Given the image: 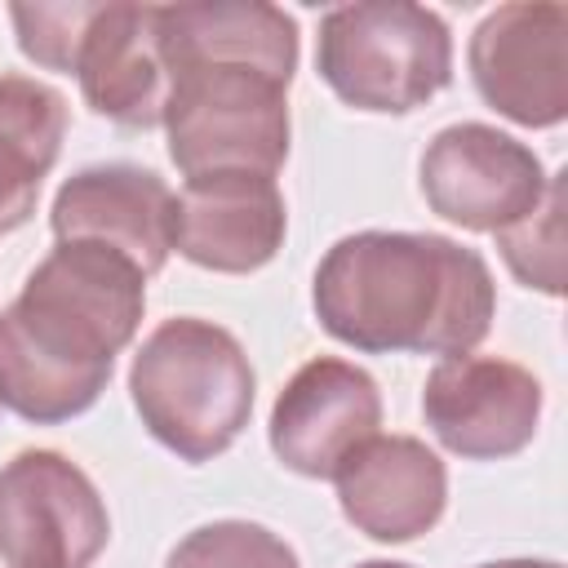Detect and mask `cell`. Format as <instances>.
<instances>
[{"label":"cell","instance_id":"obj_1","mask_svg":"<svg viewBox=\"0 0 568 568\" xmlns=\"http://www.w3.org/2000/svg\"><path fill=\"white\" fill-rule=\"evenodd\" d=\"M142 306L146 275L124 253L58 240L0 311V404L36 426L84 413L133 342Z\"/></svg>","mask_w":568,"mask_h":568},{"label":"cell","instance_id":"obj_2","mask_svg":"<svg viewBox=\"0 0 568 568\" xmlns=\"http://www.w3.org/2000/svg\"><path fill=\"white\" fill-rule=\"evenodd\" d=\"M493 311L488 262L448 235L359 231L337 240L315 271L324 333L368 355H470Z\"/></svg>","mask_w":568,"mask_h":568},{"label":"cell","instance_id":"obj_3","mask_svg":"<svg viewBox=\"0 0 568 568\" xmlns=\"http://www.w3.org/2000/svg\"><path fill=\"white\" fill-rule=\"evenodd\" d=\"M142 426L182 462L226 453L253 413V364L244 346L195 315L164 320L129 368Z\"/></svg>","mask_w":568,"mask_h":568},{"label":"cell","instance_id":"obj_4","mask_svg":"<svg viewBox=\"0 0 568 568\" xmlns=\"http://www.w3.org/2000/svg\"><path fill=\"white\" fill-rule=\"evenodd\" d=\"M315 67L346 106L404 115L453 80V36L435 9L408 0L342 4L320 18Z\"/></svg>","mask_w":568,"mask_h":568},{"label":"cell","instance_id":"obj_5","mask_svg":"<svg viewBox=\"0 0 568 568\" xmlns=\"http://www.w3.org/2000/svg\"><path fill=\"white\" fill-rule=\"evenodd\" d=\"M169 160L186 173H266L288 155V80L240 62H186L169 71Z\"/></svg>","mask_w":568,"mask_h":568},{"label":"cell","instance_id":"obj_6","mask_svg":"<svg viewBox=\"0 0 568 568\" xmlns=\"http://www.w3.org/2000/svg\"><path fill=\"white\" fill-rule=\"evenodd\" d=\"M106 537V501L62 453L27 448L0 470L4 568H93Z\"/></svg>","mask_w":568,"mask_h":568},{"label":"cell","instance_id":"obj_7","mask_svg":"<svg viewBox=\"0 0 568 568\" xmlns=\"http://www.w3.org/2000/svg\"><path fill=\"white\" fill-rule=\"evenodd\" d=\"M546 186L550 178L537 151L493 124H448L422 155L426 204L466 231L497 235L501 226H515L519 217L537 213Z\"/></svg>","mask_w":568,"mask_h":568},{"label":"cell","instance_id":"obj_8","mask_svg":"<svg viewBox=\"0 0 568 568\" xmlns=\"http://www.w3.org/2000/svg\"><path fill=\"white\" fill-rule=\"evenodd\" d=\"M470 80L479 98L524 129L568 115V9L501 4L470 36Z\"/></svg>","mask_w":568,"mask_h":568},{"label":"cell","instance_id":"obj_9","mask_svg":"<svg viewBox=\"0 0 568 568\" xmlns=\"http://www.w3.org/2000/svg\"><path fill=\"white\" fill-rule=\"evenodd\" d=\"M422 413L448 453L470 462L510 457L537 435L541 382L515 359L448 355L426 377Z\"/></svg>","mask_w":568,"mask_h":568},{"label":"cell","instance_id":"obj_10","mask_svg":"<svg viewBox=\"0 0 568 568\" xmlns=\"http://www.w3.org/2000/svg\"><path fill=\"white\" fill-rule=\"evenodd\" d=\"M377 382L351 359L320 355L284 382L271 408V448L288 470L306 479H333L337 466L368 435H377Z\"/></svg>","mask_w":568,"mask_h":568},{"label":"cell","instance_id":"obj_11","mask_svg":"<svg viewBox=\"0 0 568 568\" xmlns=\"http://www.w3.org/2000/svg\"><path fill=\"white\" fill-rule=\"evenodd\" d=\"M178 195L160 173L138 164H93L71 173L53 195V235L89 240L124 253L142 275H155L173 253Z\"/></svg>","mask_w":568,"mask_h":568},{"label":"cell","instance_id":"obj_12","mask_svg":"<svg viewBox=\"0 0 568 568\" xmlns=\"http://www.w3.org/2000/svg\"><path fill=\"white\" fill-rule=\"evenodd\" d=\"M284 195L266 173H200L186 178L173 209V248L222 275L266 266L284 244Z\"/></svg>","mask_w":568,"mask_h":568},{"label":"cell","instance_id":"obj_13","mask_svg":"<svg viewBox=\"0 0 568 568\" xmlns=\"http://www.w3.org/2000/svg\"><path fill=\"white\" fill-rule=\"evenodd\" d=\"M333 479L342 515L373 541H413L430 532L448 501L439 453L413 435H368Z\"/></svg>","mask_w":568,"mask_h":568},{"label":"cell","instance_id":"obj_14","mask_svg":"<svg viewBox=\"0 0 568 568\" xmlns=\"http://www.w3.org/2000/svg\"><path fill=\"white\" fill-rule=\"evenodd\" d=\"M155 9L160 4H98L75 53L84 102L124 129H151L164 120L169 67Z\"/></svg>","mask_w":568,"mask_h":568},{"label":"cell","instance_id":"obj_15","mask_svg":"<svg viewBox=\"0 0 568 568\" xmlns=\"http://www.w3.org/2000/svg\"><path fill=\"white\" fill-rule=\"evenodd\" d=\"M155 22H160V53L169 71L186 62H240L293 84L297 22L275 4H262V0L160 4Z\"/></svg>","mask_w":568,"mask_h":568},{"label":"cell","instance_id":"obj_16","mask_svg":"<svg viewBox=\"0 0 568 568\" xmlns=\"http://www.w3.org/2000/svg\"><path fill=\"white\" fill-rule=\"evenodd\" d=\"M62 138L67 98L31 75H0V235L31 217Z\"/></svg>","mask_w":568,"mask_h":568},{"label":"cell","instance_id":"obj_17","mask_svg":"<svg viewBox=\"0 0 568 568\" xmlns=\"http://www.w3.org/2000/svg\"><path fill=\"white\" fill-rule=\"evenodd\" d=\"M164 568H302L293 546L262 524L217 519L186 532Z\"/></svg>","mask_w":568,"mask_h":568},{"label":"cell","instance_id":"obj_18","mask_svg":"<svg viewBox=\"0 0 568 568\" xmlns=\"http://www.w3.org/2000/svg\"><path fill=\"white\" fill-rule=\"evenodd\" d=\"M497 248L528 288H541L550 297L564 293V186L559 178H550L537 213L497 231Z\"/></svg>","mask_w":568,"mask_h":568},{"label":"cell","instance_id":"obj_19","mask_svg":"<svg viewBox=\"0 0 568 568\" xmlns=\"http://www.w3.org/2000/svg\"><path fill=\"white\" fill-rule=\"evenodd\" d=\"M98 4H13L9 18L18 27V44L31 62L49 71H75V53L93 22Z\"/></svg>","mask_w":568,"mask_h":568},{"label":"cell","instance_id":"obj_20","mask_svg":"<svg viewBox=\"0 0 568 568\" xmlns=\"http://www.w3.org/2000/svg\"><path fill=\"white\" fill-rule=\"evenodd\" d=\"M479 568H559L555 559H497V564H479Z\"/></svg>","mask_w":568,"mask_h":568},{"label":"cell","instance_id":"obj_21","mask_svg":"<svg viewBox=\"0 0 568 568\" xmlns=\"http://www.w3.org/2000/svg\"><path fill=\"white\" fill-rule=\"evenodd\" d=\"M355 568H408V564H395V559H368V564H355Z\"/></svg>","mask_w":568,"mask_h":568}]
</instances>
